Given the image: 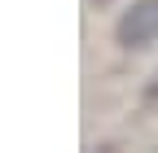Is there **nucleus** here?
I'll return each instance as SVG.
<instances>
[{"label":"nucleus","mask_w":158,"mask_h":153,"mask_svg":"<svg viewBox=\"0 0 158 153\" xmlns=\"http://www.w3.org/2000/svg\"><path fill=\"white\" fill-rule=\"evenodd\" d=\"M114 40L123 48H149L158 40V0H136L118 13L114 22Z\"/></svg>","instance_id":"1"},{"label":"nucleus","mask_w":158,"mask_h":153,"mask_svg":"<svg viewBox=\"0 0 158 153\" xmlns=\"http://www.w3.org/2000/svg\"><path fill=\"white\" fill-rule=\"evenodd\" d=\"M145 105H154V109H158V74H154L149 88H145Z\"/></svg>","instance_id":"2"}]
</instances>
